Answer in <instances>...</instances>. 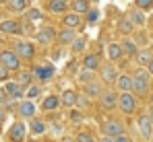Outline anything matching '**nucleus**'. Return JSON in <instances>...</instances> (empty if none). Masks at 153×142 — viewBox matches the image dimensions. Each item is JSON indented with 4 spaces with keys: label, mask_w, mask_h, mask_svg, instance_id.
<instances>
[{
    "label": "nucleus",
    "mask_w": 153,
    "mask_h": 142,
    "mask_svg": "<svg viewBox=\"0 0 153 142\" xmlns=\"http://www.w3.org/2000/svg\"><path fill=\"white\" fill-rule=\"evenodd\" d=\"M147 72H149V74L153 76V58L149 60V64H147Z\"/></svg>",
    "instance_id": "obj_45"
},
{
    "label": "nucleus",
    "mask_w": 153,
    "mask_h": 142,
    "mask_svg": "<svg viewBox=\"0 0 153 142\" xmlns=\"http://www.w3.org/2000/svg\"><path fill=\"white\" fill-rule=\"evenodd\" d=\"M85 47H87V35H76L73 39V43H71V52L73 54H83Z\"/></svg>",
    "instance_id": "obj_25"
},
{
    "label": "nucleus",
    "mask_w": 153,
    "mask_h": 142,
    "mask_svg": "<svg viewBox=\"0 0 153 142\" xmlns=\"http://www.w3.org/2000/svg\"><path fill=\"white\" fill-rule=\"evenodd\" d=\"M68 8V0H48V10L52 15H60Z\"/></svg>",
    "instance_id": "obj_22"
},
{
    "label": "nucleus",
    "mask_w": 153,
    "mask_h": 142,
    "mask_svg": "<svg viewBox=\"0 0 153 142\" xmlns=\"http://www.w3.org/2000/svg\"><path fill=\"white\" fill-rule=\"evenodd\" d=\"M60 107V97L58 95H46L42 101V109L44 111H56Z\"/></svg>",
    "instance_id": "obj_19"
},
{
    "label": "nucleus",
    "mask_w": 153,
    "mask_h": 142,
    "mask_svg": "<svg viewBox=\"0 0 153 142\" xmlns=\"http://www.w3.org/2000/svg\"><path fill=\"white\" fill-rule=\"evenodd\" d=\"M102 132H103V136L116 138V136L124 134V126H122L120 121H116V119H108V121L102 126Z\"/></svg>",
    "instance_id": "obj_8"
},
{
    "label": "nucleus",
    "mask_w": 153,
    "mask_h": 142,
    "mask_svg": "<svg viewBox=\"0 0 153 142\" xmlns=\"http://www.w3.org/2000/svg\"><path fill=\"white\" fill-rule=\"evenodd\" d=\"M151 103H153V95H151Z\"/></svg>",
    "instance_id": "obj_53"
},
{
    "label": "nucleus",
    "mask_w": 153,
    "mask_h": 142,
    "mask_svg": "<svg viewBox=\"0 0 153 142\" xmlns=\"http://www.w3.org/2000/svg\"><path fill=\"white\" fill-rule=\"evenodd\" d=\"M75 37H76L75 29H68V27H64V29H60V31L56 33V41H58L62 47H64V46H71Z\"/></svg>",
    "instance_id": "obj_15"
},
{
    "label": "nucleus",
    "mask_w": 153,
    "mask_h": 142,
    "mask_svg": "<svg viewBox=\"0 0 153 142\" xmlns=\"http://www.w3.org/2000/svg\"><path fill=\"white\" fill-rule=\"evenodd\" d=\"M81 15H76V13H68V15H64V19H62V23L64 27H68V29H76L79 25H81Z\"/></svg>",
    "instance_id": "obj_27"
},
{
    "label": "nucleus",
    "mask_w": 153,
    "mask_h": 142,
    "mask_svg": "<svg viewBox=\"0 0 153 142\" xmlns=\"http://www.w3.org/2000/svg\"><path fill=\"white\" fill-rule=\"evenodd\" d=\"M118 31H120L122 35H130V33L134 31V25L130 23V19H128V17H122V19L118 21Z\"/></svg>",
    "instance_id": "obj_29"
},
{
    "label": "nucleus",
    "mask_w": 153,
    "mask_h": 142,
    "mask_svg": "<svg viewBox=\"0 0 153 142\" xmlns=\"http://www.w3.org/2000/svg\"><path fill=\"white\" fill-rule=\"evenodd\" d=\"M0 4H6V0H0Z\"/></svg>",
    "instance_id": "obj_49"
},
{
    "label": "nucleus",
    "mask_w": 153,
    "mask_h": 142,
    "mask_svg": "<svg viewBox=\"0 0 153 142\" xmlns=\"http://www.w3.org/2000/svg\"><path fill=\"white\" fill-rule=\"evenodd\" d=\"M42 17H44V15H42V10H39V8H35V6L27 10V19H29V23H37V21H42Z\"/></svg>",
    "instance_id": "obj_35"
},
{
    "label": "nucleus",
    "mask_w": 153,
    "mask_h": 142,
    "mask_svg": "<svg viewBox=\"0 0 153 142\" xmlns=\"http://www.w3.org/2000/svg\"><path fill=\"white\" fill-rule=\"evenodd\" d=\"M134 4H137L139 10H147L153 6V0H134Z\"/></svg>",
    "instance_id": "obj_39"
},
{
    "label": "nucleus",
    "mask_w": 153,
    "mask_h": 142,
    "mask_svg": "<svg viewBox=\"0 0 153 142\" xmlns=\"http://www.w3.org/2000/svg\"><path fill=\"white\" fill-rule=\"evenodd\" d=\"M118 107H120V111L122 113H134V109H137V97L132 95V91H126V93H120L118 95Z\"/></svg>",
    "instance_id": "obj_3"
},
{
    "label": "nucleus",
    "mask_w": 153,
    "mask_h": 142,
    "mask_svg": "<svg viewBox=\"0 0 153 142\" xmlns=\"http://www.w3.org/2000/svg\"><path fill=\"white\" fill-rule=\"evenodd\" d=\"M89 8H91V2L89 0H73V13H76V15H83Z\"/></svg>",
    "instance_id": "obj_30"
},
{
    "label": "nucleus",
    "mask_w": 153,
    "mask_h": 142,
    "mask_svg": "<svg viewBox=\"0 0 153 142\" xmlns=\"http://www.w3.org/2000/svg\"><path fill=\"white\" fill-rule=\"evenodd\" d=\"M85 89H83V95L85 97H89V99H100V95L103 93L102 89V82H97V80H91V82H87V85H83Z\"/></svg>",
    "instance_id": "obj_16"
},
{
    "label": "nucleus",
    "mask_w": 153,
    "mask_h": 142,
    "mask_svg": "<svg viewBox=\"0 0 153 142\" xmlns=\"http://www.w3.org/2000/svg\"><path fill=\"white\" fill-rule=\"evenodd\" d=\"M122 56H126V58H134L137 56V52H139V46H137V41H132V39H124L122 43Z\"/></svg>",
    "instance_id": "obj_21"
},
{
    "label": "nucleus",
    "mask_w": 153,
    "mask_h": 142,
    "mask_svg": "<svg viewBox=\"0 0 153 142\" xmlns=\"http://www.w3.org/2000/svg\"><path fill=\"white\" fill-rule=\"evenodd\" d=\"M85 19H87V23H95V21L100 19V10H97V8H89V10L85 13Z\"/></svg>",
    "instance_id": "obj_36"
},
{
    "label": "nucleus",
    "mask_w": 153,
    "mask_h": 142,
    "mask_svg": "<svg viewBox=\"0 0 153 142\" xmlns=\"http://www.w3.org/2000/svg\"><path fill=\"white\" fill-rule=\"evenodd\" d=\"M100 76H102V82L114 85L116 78H118V70H116V66H114L112 62H108V64H102V66H100Z\"/></svg>",
    "instance_id": "obj_7"
},
{
    "label": "nucleus",
    "mask_w": 153,
    "mask_h": 142,
    "mask_svg": "<svg viewBox=\"0 0 153 142\" xmlns=\"http://www.w3.org/2000/svg\"><path fill=\"white\" fill-rule=\"evenodd\" d=\"M100 101H102V107L114 109V107L118 105V95L114 93V91H103V93L100 95Z\"/></svg>",
    "instance_id": "obj_18"
},
{
    "label": "nucleus",
    "mask_w": 153,
    "mask_h": 142,
    "mask_svg": "<svg viewBox=\"0 0 153 142\" xmlns=\"http://www.w3.org/2000/svg\"><path fill=\"white\" fill-rule=\"evenodd\" d=\"M54 39H56V31H54V27H42V29L35 33V41H37L39 46H50Z\"/></svg>",
    "instance_id": "obj_11"
},
{
    "label": "nucleus",
    "mask_w": 153,
    "mask_h": 142,
    "mask_svg": "<svg viewBox=\"0 0 153 142\" xmlns=\"http://www.w3.org/2000/svg\"><path fill=\"white\" fill-rule=\"evenodd\" d=\"M6 6L10 13H23L27 10V0H6Z\"/></svg>",
    "instance_id": "obj_28"
},
{
    "label": "nucleus",
    "mask_w": 153,
    "mask_h": 142,
    "mask_svg": "<svg viewBox=\"0 0 153 142\" xmlns=\"http://www.w3.org/2000/svg\"><path fill=\"white\" fill-rule=\"evenodd\" d=\"M23 31V25L15 19H4L0 21V33L2 35H19Z\"/></svg>",
    "instance_id": "obj_9"
},
{
    "label": "nucleus",
    "mask_w": 153,
    "mask_h": 142,
    "mask_svg": "<svg viewBox=\"0 0 153 142\" xmlns=\"http://www.w3.org/2000/svg\"><path fill=\"white\" fill-rule=\"evenodd\" d=\"M76 80H79V82H83V85H87V82H91V80H93V72L81 66V70L76 72Z\"/></svg>",
    "instance_id": "obj_33"
},
{
    "label": "nucleus",
    "mask_w": 153,
    "mask_h": 142,
    "mask_svg": "<svg viewBox=\"0 0 153 142\" xmlns=\"http://www.w3.org/2000/svg\"><path fill=\"white\" fill-rule=\"evenodd\" d=\"M25 136H27V124L25 121H15L8 128V138H10V142H25Z\"/></svg>",
    "instance_id": "obj_5"
},
{
    "label": "nucleus",
    "mask_w": 153,
    "mask_h": 142,
    "mask_svg": "<svg viewBox=\"0 0 153 142\" xmlns=\"http://www.w3.org/2000/svg\"><path fill=\"white\" fill-rule=\"evenodd\" d=\"M27 142H35V138H33V140H27Z\"/></svg>",
    "instance_id": "obj_51"
},
{
    "label": "nucleus",
    "mask_w": 153,
    "mask_h": 142,
    "mask_svg": "<svg viewBox=\"0 0 153 142\" xmlns=\"http://www.w3.org/2000/svg\"><path fill=\"white\" fill-rule=\"evenodd\" d=\"M149 85H151V74L147 72V68H139L132 74V91L134 95L143 97L149 93Z\"/></svg>",
    "instance_id": "obj_1"
},
{
    "label": "nucleus",
    "mask_w": 153,
    "mask_h": 142,
    "mask_svg": "<svg viewBox=\"0 0 153 142\" xmlns=\"http://www.w3.org/2000/svg\"><path fill=\"white\" fill-rule=\"evenodd\" d=\"M89 2H97V0H89Z\"/></svg>",
    "instance_id": "obj_52"
},
{
    "label": "nucleus",
    "mask_w": 153,
    "mask_h": 142,
    "mask_svg": "<svg viewBox=\"0 0 153 142\" xmlns=\"http://www.w3.org/2000/svg\"><path fill=\"white\" fill-rule=\"evenodd\" d=\"M71 118H73V121H81V119H83V113H81V111H73Z\"/></svg>",
    "instance_id": "obj_43"
},
{
    "label": "nucleus",
    "mask_w": 153,
    "mask_h": 142,
    "mask_svg": "<svg viewBox=\"0 0 153 142\" xmlns=\"http://www.w3.org/2000/svg\"><path fill=\"white\" fill-rule=\"evenodd\" d=\"M100 142H114V138H110V136H102V140Z\"/></svg>",
    "instance_id": "obj_46"
},
{
    "label": "nucleus",
    "mask_w": 153,
    "mask_h": 142,
    "mask_svg": "<svg viewBox=\"0 0 153 142\" xmlns=\"http://www.w3.org/2000/svg\"><path fill=\"white\" fill-rule=\"evenodd\" d=\"M8 103V95H6V91L0 87V105H6Z\"/></svg>",
    "instance_id": "obj_40"
},
{
    "label": "nucleus",
    "mask_w": 153,
    "mask_h": 142,
    "mask_svg": "<svg viewBox=\"0 0 153 142\" xmlns=\"http://www.w3.org/2000/svg\"><path fill=\"white\" fill-rule=\"evenodd\" d=\"M39 95H42V87H39V85H29V87L25 89V97L29 99V101L37 99Z\"/></svg>",
    "instance_id": "obj_34"
},
{
    "label": "nucleus",
    "mask_w": 153,
    "mask_h": 142,
    "mask_svg": "<svg viewBox=\"0 0 153 142\" xmlns=\"http://www.w3.org/2000/svg\"><path fill=\"white\" fill-rule=\"evenodd\" d=\"M17 85H21L23 89H27L29 85H33V74L31 70H19L17 72V80H15Z\"/></svg>",
    "instance_id": "obj_24"
},
{
    "label": "nucleus",
    "mask_w": 153,
    "mask_h": 142,
    "mask_svg": "<svg viewBox=\"0 0 153 142\" xmlns=\"http://www.w3.org/2000/svg\"><path fill=\"white\" fill-rule=\"evenodd\" d=\"M114 142H132V140L128 138L126 134H120V136H116V138H114Z\"/></svg>",
    "instance_id": "obj_42"
},
{
    "label": "nucleus",
    "mask_w": 153,
    "mask_h": 142,
    "mask_svg": "<svg viewBox=\"0 0 153 142\" xmlns=\"http://www.w3.org/2000/svg\"><path fill=\"white\" fill-rule=\"evenodd\" d=\"M8 74H10V72H8L4 66H2V64H0V80H4V82H6V80H8Z\"/></svg>",
    "instance_id": "obj_41"
},
{
    "label": "nucleus",
    "mask_w": 153,
    "mask_h": 142,
    "mask_svg": "<svg viewBox=\"0 0 153 142\" xmlns=\"http://www.w3.org/2000/svg\"><path fill=\"white\" fill-rule=\"evenodd\" d=\"M128 19H130V23L132 25H139V27H143L145 25V15H143V10H132L130 15H128Z\"/></svg>",
    "instance_id": "obj_32"
},
{
    "label": "nucleus",
    "mask_w": 153,
    "mask_h": 142,
    "mask_svg": "<svg viewBox=\"0 0 153 142\" xmlns=\"http://www.w3.org/2000/svg\"><path fill=\"white\" fill-rule=\"evenodd\" d=\"M27 130L33 134V138H37V136H42V134H46V121L39 118H31L29 119V124H27Z\"/></svg>",
    "instance_id": "obj_14"
},
{
    "label": "nucleus",
    "mask_w": 153,
    "mask_h": 142,
    "mask_svg": "<svg viewBox=\"0 0 153 142\" xmlns=\"http://www.w3.org/2000/svg\"><path fill=\"white\" fill-rule=\"evenodd\" d=\"M81 66L87 68V70H91V72H95V70H100V66H102V58L97 54H87L85 60L81 62Z\"/></svg>",
    "instance_id": "obj_17"
},
{
    "label": "nucleus",
    "mask_w": 153,
    "mask_h": 142,
    "mask_svg": "<svg viewBox=\"0 0 153 142\" xmlns=\"http://www.w3.org/2000/svg\"><path fill=\"white\" fill-rule=\"evenodd\" d=\"M0 64L8 72H19L21 70V58L13 49H0Z\"/></svg>",
    "instance_id": "obj_2"
},
{
    "label": "nucleus",
    "mask_w": 153,
    "mask_h": 142,
    "mask_svg": "<svg viewBox=\"0 0 153 142\" xmlns=\"http://www.w3.org/2000/svg\"><path fill=\"white\" fill-rule=\"evenodd\" d=\"M6 119V111H4V105H0V124Z\"/></svg>",
    "instance_id": "obj_44"
},
{
    "label": "nucleus",
    "mask_w": 153,
    "mask_h": 142,
    "mask_svg": "<svg viewBox=\"0 0 153 142\" xmlns=\"http://www.w3.org/2000/svg\"><path fill=\"white\" fill-rule=\"evenodd\" d=\"M31 74L39 82H48V80H52V76H54V64H39V66H35L31 70Z\"/></svg>",
    "instance_id": "obj_6"
},
{
    "label": "nucleus",
    "mask_w": 153,
    "mask_h": 142,
    "mask_svg": "<svg viewBox=\"0 0 153 142\" xmlns=\"http://www.w3.org/2000/svg\"><path fill=\"white\" fill-rule=\"evenodd\" d=\"M2 89L6 91L8 99H21V97H25V89H23L21 85H17L15 80H6Z\"/></svg>",
    "instance_id": "obj_13"
},
{
    "label": "nucleus",
    "mask_w": 153,
    "mask_h": 142,
    "mask_svg": "<svg viewBox=\"0 0 153 142\" xmlns=\"http://www.w3.org/2000/svg\"><path fill=\"white\" fill-rule=\"evenodd\" d=\"M62 142H76V140H75V138H64Z\"/></svg>",
    "instance_id": "obj_48"
},
{
    "label": "nucleus",
    "mask_w": 153,
    "mask_h": 142,
    "mask_svg": "<svg viewBox=\"0 0 153 142\" xmlns=\"http://www.w3.org/2000/svg\"><path fill=\"white\" fill-rule=\"evenodd\" d=\"M75 105H76V107H81V109H85V107L89 105V97H85V95H76Z\"/></svg>",
    "instance_id": "obj_38"
},
{
    "label": "nucleus",
    "mask_w": 153,
    "mask_h": 142,
    "mask_svg": "<svg viewBox=\"0 0 153 142\" xmlns=\"http://www.w3.org/2000/svg\"><path fill=\"white\" fill-rule=\"evenodd\" d=\"M13 52H15L19 58L31 60V58L35 56V46H33V43H29V41L19 39V41H15V43H13Z\"/></svg>",
    "instance_id": "obj_4"
},
{
    "label": "nucleus",
    "mask_w": 153,
    "mask_h": 142,
    "mask_svg": "<svg viewBox=\"0 0 153 142\" xmlns=\"http://www.w3.org/2000/svg\"><path fill=\"white\" fill-rule=\"evenodd\" d=\"M17 111H19V118L23 119H31L35 118V101H29V99H25V101H19V105H17Z\"/></svg>",
    "instance_id": "obj_10"
},
{
    "label": "nucleus",
    "mask_w": 153,
    "mask_h": 142,
    "mask_svg": "<svg viewBox=\"0 0 153 142\" xmlns=\"http://www.w3.org/2000/svg\"><path fill=\"white\" fill-rule=\"evenodd\" d=\"M122 93H126V91H132V76H128V74H118V78H116V82H114Z\"/></svg>",
    "instance_id": "obj_23"
},
{
    "label": "nucleus",
    "mask_w": 153,
    "mask_h": 142,
    "mask_svg": "<svg viewBox=\"0 0 153 142\" xmlns=\"http://www.w3.org/2000/svg\"><path fill=\"white\" fill-rule=\"evenodd\" d=\"M147 116H149V121H151V126H153V109L149 111V113H147Z\"/></svg>",
    "instance_id": "obj_47"
},
{
    "label": "nucleus",
    "mask_w": 153,
    "mask_h": 142,
    "mask_svg": "<svg viewBox=\"0 0 153 142\" xmlns=\"http://www.w3.org/2000/svg\"><path fill=\"white\" fill-rule=\"evenodd\" d=\"M137 64L141 66V68H147V64H149V60H151L153 56H151V52L149 49H143V52H137Z\"/></svg>",
    "instance_id": "obj_31"
},
{
    "label": "nucleus",
    "mask_w": 153,
    "mask_h": 142,
    "mask_svg": "<svg viewBox=\"0 0 153 142\" xmlns=\"http://www.w3.org/2000/svg\"><path fill=\"white\" fill-rule=\"evenodd\" d=\"M75 140H76V142H95V140H93V136H91V132H85V130L76 134Z\"/></svg>",
    "instance_id": "obj_37"
},
{
    "label": "nucleus",
    "mask_w": 153,
    "mask_h": 142,
    "mask_svg": "<svg viewBox=\"0 0 153 142\" xmlns=\"http://www.w3.org/2000/svg\"><path fill=\"white\" fill-rule=\"evenodd\" d=\"M137 124H139V132H141V136H143L145 140H151L153 126H151V121H149V116H147V113H141L139 119H137Z\"/></svg>",
    "instance_id": "obj_12"
},
{
    "label": "nucleus",
    "mask_w": 153,
    "mask_h": 142,
    "mask_svg": "<svg viewBox=\"0 0 153 142\" xmlns=\"http://www.w3.org/2000/svg\"><path fill=\"white\" fill-rule=\"evenodd\" d=\"M0 47H2V37H0Z\"/></svg>",
    "instance_id": "obj_50"
},
{
    "label": "nucleus",
    "mask_w": 153,
    "mask_h": 142,
    "mask_svg": "<svg viewBox=\"0 0 153 142\" xmlns=\"http://www.w3.org/2000/svg\"><path fill=\"white\" fill-rule=\"evenodd\" d=\"M76 95L73 89H66V91H62V93L58 95L60 97V105H64V107H75V101H76Z\"/></svg>",
    "instance_id": "obj_20"
},
{
    "label": "nucleus",
    "mask_w": 153,
    "mask_h": 142,
    "mask_svg": "<svg viewBox=\"0 0 153 142\" xmlns=\"http://www.w3.org/2000/svg\"><path fill=\"white\" fill-rule=\"evenodd\" d=\"M108 58H110L112 62H118V60L122 58V47H120V43H116V41L108 43Z\"/></svg>",
    "instance_id": "obj_26"
}]
</instances>
